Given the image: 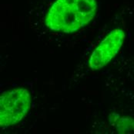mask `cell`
<instances>
[{"label": "cell", "instance_id": "6da1fadb", "mask_svg": "<svg viewBox=\"0 0 134 134\" xmlns=\"http://www.w3.org/2000/svg\"><path fill=\"white\" fill-rule=\"evenodd\" d=\"M96 11V0H56L47 13L45 24L53 31L74 33L89 24Z\"/></svg>", "mask_w": 134, "mask_h": 134}, {"label": "cell", "instance_id": "7a4b0ae2", "mask_svg": "<svg viewBox=\"0 0 134 134\" xmlns=\"http://www.w3.org/2000/svg\"><path fill=\"white\" fill-rule=\"evenodd\" d=\"M31 103V94L26 88H15L3 92L0 97L1 126H11L23 120L30 109Z\"/></svg>", "mask_w": 134, "mask_h": 134}, {"label": "cell", "instance_id": "3957f363", "mask_svg": "<svg viewBox=\"0 0 134 134\" xmlns=\"http://www.w3.org/2000/svg\"><path fill=\"white\" fill-rule=\"evenodd\" d=\"M124 40L125 33L122 29L110 31L92 53L89 60V67L96 71L107 65L118 54Z\"/></svg>", "mask_w": 134, "mask_h": 134}, {"label": "cell", "instance_id": "277c9868", "mask_svg": "<svg viewBox=\"0 0 134 134\" xmlns=\"http://www.w3.org/2000/svg\"><path fill=\"white\" fill-rule=\"evenodd\" d=\"M109 124L119 133H134V119L117 113L109 115Z\"/></svg>", "mask_w": 134, "mask_h": 134}]
</instances>
